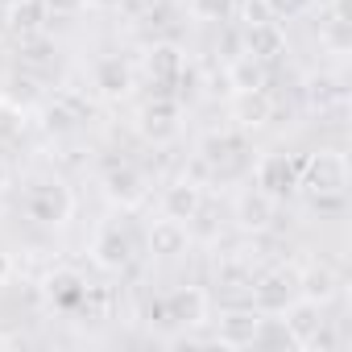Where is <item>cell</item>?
Returning a JSON list of instances; mask_svg holds the SVG:
<instances>
[{
  "instance_id": "9",
  "label": "cell",
  "mask_w": 352,
  "mask_h": 352,
  "mask_svg": "<svg viewBox=\"0 0 352 352\" xmlns=\"http://www.w3.org/2000/svg\"><path fill=\"white\" fill-rule=\"evenodd\" d=\"M104 195L116 204V208H141L145 199H149V179L137 170V166H129V162H120V166H112L108 174H104Z\"/></svg>"
},
{
  "instance_id": "14",
  "label": "cell",
  "mask_w": 352,
  "mask_h": 352,
  "mask_svg": "<svg viewBox=\"0 0 352 352\" xmlns=\"http://www.w3.org/2000/svg\"><path fill=\"white\" fill-rule=\"evenodd\" d=\"M187 245H191V236H187V224H183V220L162 216V220L149 228V253H153V257H162V261L183 257V253H187Z\"/></svg>"
},
{
  "instance_id": "24",
  "label": "cell",
  "mask_w": 352,
  "mask_h": 352,
  "mask_svg": "<svg viewBox=\"0 0 352 352\" xmlns=\"http://www.w3.org/2000/svg\"><path fill=\"white\" fill-rule=\"evenodd\" d=\"M25 124H30L25 104H17V100H9V96H0V141H17V137L25 133Z\"/></svg>"
},
{
  "instance_id": "7",
  "label": "cell",
  "mask_w": 352,
  "mask_h": 352,
  "mask_svg": "<svg viewBox=\"0 0 352 352\" xmlns=\"http://www.w3.org/2000/svg\"><path fill=\"white\" fill-rule=\"evenodd\" d=\"M162 323H174V327H204L208 323V294L199 286H179V290H170L162 298Z\"/></svg>"
},
{
  "instance_id": "5",
  "label": "cell",
  "mask_w": 352,
  "mask_h": 352,
  "mask_svg": "<svg viewBox=\"0 0 352 352\" xmlns=\"http://www.w3.org/2000/svg\"><path fill=\"white\" fill-rule=\"evenodd\" d=\"M282 323H286V340L294 344V348H302V352H311V344H315V336L323 331V323H331V319H323V302H315V298H302V294H294L286 307H282Z\"/></svg>"
},
{
  "instance_id": "3",
  "label": "cell",
  "mask_w": 352,
  "mask_h": 352,
  "mask_svg": "<svg viewBox=\"0 0 352 352\" xmlns=\"http://www.w3.org/2000/svg\"><path fill=\"white\" fill-rule=\"evenodd\" d=\"M179 129H183V104L174 100V96H153V100L141 104V112H137V133H141L145 141L166 145V141L179 137Z\"/></svg>"
},
{
  "instance_id": "31",
  "label": "cell",
  "mask_w": 352,
  "mask_h": 352,
  "mask_svg": "<svg viewBox=\"0 0 352 352\" xmlns=\"http://www.w3.org/2000/svg\"><path fill=\"white\" fill-rule=\"evenodd\" d=\"M9 274H13V261H9V253H0V286L9 282Z\"/></svg>"
},
{
  "instance_id": "1",
  "label": "cell",
  "mask_w": 352,
  "mask_h": 352,
  "mask_svg": "<svg viewBox=\"0 0 352 352\" xmlns=\"http://www.w3.org/2000/svg\"><path fill=\"white\" fill-rule=\"evenodd\" d=\"M298 187H307L315 195V204H327V199H340L348 191V157L340 149H319L302 162L298 170Z\"/></svg>"
},
{
  "instance_id": "4",
  "label": "cell",
  "mask_w": 352,
  "mask_h": 352,
  "mask_svg": "<svg viewBox=\"0 0 352 352\" xmlns=\"http://www.w3.org/2000/svg\"><path fill=\"white\" fill-rule=\"evenodd\" d=\"M261 336H265V311H257V307H232L216 319L220 348H253Z\"/></svg>"
},
{
  "instance_id": "25",
  "label": "cell",
  "mask_w": 352,
  "mask_h": 352,
  "mask_svg": "<svg viewBox=\"0 0 352 352\" xmlns=\"http://www.w3.org/2000/svg\"><path fill=\"white\" fill-rule=\"evenodd\" d=\"M42 124H46L50 133H71V129L79 124V112L71 108V100H58V104H46Z\"/></svg>"
},
{
  "instance_id": "18",
  "label": "cell",
  "mask_w": 352,
  "mask_h": 352,
  "mask_svg": "<svg viewBox=\"0 0 352 352\" xmlns=\"http://www.w3.org/2000/svg\"><path fill=\"white\" fill-rule=\"evenodd\" d=\"M245 54L274 63L278 54H286V34L278 30V21H253L245 25Z\"/></svg>"
},
{
  "instance_id": "17",
  "label": "cell",
  "mask_w": 352,
  "mask_h": 352,
  "mask_svg": "<svg viewBox=\"0 0 352 352\" xmlns=\"http://www.w3.org/2000/svg\"><path fill=\"white\" fill-rule=\"evenodd\" d=\"M298 294H302V298H315V302L327 307V302L340 294V274H336L327 261H311V265L298 270Z\"/></svg>"
},
{
  "instance_id": "28",
  "label": "cell",
  "mask_w": 352,
  "mask_h": 352,
  "mask_svg": "<svg viewBox=\"0 0 352 352\" xmlns=\"http://www.w3.org/2000/svg\"><path fill=\"white\" fill-rule=\"evenodd\" d=\"M323 42H327L336 54H344V50H348V21H344V17H331V25L323 30Z\"/></svg>"
},
{
  "instance_id": "20",
  "label": "cell",
  "mask_w": 352,
  "mask_h": 352,
  "mask_svg": "<svg viewBox=\"0 0 352 352\" xmlns=\"http://www.w3.org/2000/svg\"><path fill=\"white\" fill-rule=\"evenodd\" d=\"M46 21V5L42 0H13V5L5 9V30L13 38H34Z\"/></svg>"
},
{
  "instance_id": "32",
  "label": "cell",
  "mask_w": 352,
  "mask_h": 352,
  "mask_svg": "<svg viewBox=\"0 0 352 352\" xmlns=\"http://www.w3.org/2000/svg\"><path fill=\"white\" fill-rule=\"evenodd\" d=\"M9 179H13V174H9V166H5V162H0V195H5V191H9Z\"/></svg>"
},
{
  "instance_id": "15",
  "label": "cell",
  "mask_w": 352,
  "mask_h": 352,
  "mask_svg": "<svg viewBox=\"0 0 352 352\" xmlns=\"http://www.w3.org/2000/svg\"><path fill=\"white\" fill-rule=\"evenodd\" d=\"M145 71H149V79H157V83L183 79V71H187L183 46H174V42H153V46L145 50Z\"/></svg>"
},
{
  "instance_id": "16",
  "label": "cell",
  "mask_w": 352,
  "mask_h": 352,
  "mask_svg": "<svg viewBox=\"0 0 352 352\" xmlns=\"http://www.w3.org/2000/svg\"><path fill=\"white\" fill-rule=\"evenodd\" d=\"M274 195H265L261 187H249L241 199H236V224L245 228V232H265L270 224H274Z\"/></svg>"
},
{
  "instance_id": "19",
  "label": "cell",
  "mask_w": 352,
  "mask_h": 352,
  "mask_svg": "<svg viewBox=\"0 0 352 352\" xmlns=\"http://www.w3.org/2000/svg\"><path fill=\"white\" fill-rule=\"evenodd\" d=\"M274 116V100L265 91H236L232 96V120L241 129H261Z\"/></svg>"
},
{
  "instance_id": "27",
  "label": "cell",
  "mask_w": 352,
  "mask_h": 352,
  "mask_svg": "<svg viewBox=\"0 0 352 352\" xmlns=\"http://www.w3.org/2000/svg\"><path fill=\"white\" fill-rule=\"evenodd\" d=\"M191 13L204 21H224L232 13V0H191Z\"/></svg>"
},
{
  "instance_id": "29",
  "label": "cell",
  "mask_w": 352,
  "mask_h": 352,
  "mask_svg": "<svg viewBox=\"0 0 352 352\" xmlns=\"http://www.w3.org/2000/svg\"><path fill=\"white\" fill-rule=\"evenodd\" d=\"M46 5V13H54V17H79L91 0H42Z\"/></svg>"
},
{
  "instance_id": "10",
  "label": "cell",
  "mask_w": 352,
  "mask_h": 352,
  "mask_svg": "<svg viewBox=\"0 0 352 352\" xmlns=\"http://www.w3.org/2000/svg\"><path fill=\"white\" fill-rule=\"evenodd\" d=\"M42 294H46V302H50L54 311H79L83 298H87V278H83L79 270H71V265L50 270L46 282H42Z\"/></svg>"
},
{
  "instance_id": "6",
  "label": "cell",
  "mask_w": 352,
  "mask_h": 352,
  "mask_svg": "<svg viewBox=\"0 0 352 352\" xmlns=\"http://www.w3.org/2000/svg\"><path fill=\"white\" fill-rule=\"evenodd\" d=\"M91 261H96L104 274H120V270H129V265H133V236H129L116 220L100 224L96 236H91Z\"/></svg>"
},
{
  "instance_id": "12",
  "label": "cell",
  "mask_w": 352,
  "mask_h": 352,
  "mask_svg": "<svg viewBox=\"0 0 352 352\" xmlns=\"http://www.w3.org/2000/svg\"><path fill=\"white\" fill-rule=\"evenodd\" d=\"M91 83H96L100 100H124V96L133 91V67H129L120 54H108V58L96 63Z\"/></svg>"
},
{
  "instance_id": "30",
  "label": "cell",
  "mask_w": 352,
  "mask_h": 352,
  "mask_svg": "<svg viewBox=\"0 0 352 352\" xmlns=\"http://www.w3.org/2000/svg\"><path fill=\"white\" fill-rule=\"evenodd\" d=\"M253 21H270L265 0H249V5H245V25H253Z\"/></svg>"
},
{
  "instance_id": "11",
  "label": "cell",
  "mask_w": 352,
  "mask_h": 352,
  "mask_svg": "<svg viewBox=\"0 0 352 352\" xmlns=\"http://www.w3.org/2000/svg\"><path fill=\"white\" fill-rule=\"evenodd\" d=\"M249 290H253V307L257 311H278L282 315V307L298 294V270H270Z\"/></svg>"
},
{
  "instance_id": "2",
  "label": "cell",
  "mask_w": 352,
  "mask_h": 352,
  "mask_svg": "<svg viewBox=\"0 0 352 352\" xmlns=\"http://www.w3.org/2000/svg\"><path fill=\"white\" fill-rule=\"evenodd\" d=\"M25 216L42 228H63L75 216V195L63 179H42L25 191Z\"/></svg>"
},
{
  "instance_id": "13",
  "label": "cell",
  "mask_w": 352,
  "mask_h": 352,
  "mask_svg": "<svg viewBox=\"0 0 352 352\" xmlns=\"http://www.w3.org/2000/svg\"><path fill=\"white\" fill-rule=\"evenodd\" d=\"M204 212V187L195 179H179L162 191V216L170 220H195Z\"/></svg>"
},
{
  "instance_id": "26",
  "label": "cell",
  "mask_w": 352,
  "mask_h": 352,
  "mask_svg": "<svg viewBox=\"0 0 352 352\" xmlns=\"http://www.w3.org/2000/svg\"><path fill=\"white\" fill-rule=\"evenodd\" d=\"M311 9V0H265V13L270 21H294Z\"/></svg>"
},
{
  "instance_id": "22",
  "label": "cell",
  "mask_w": 352,
  "mask_h": 352,
  "mask_svg": "<svg viewBox=\"0 0 352 352\" xmlns=\"http://www.w3.org/2000/svg\"><path fill=\"white\" fill-rule=\"evenodd\" d=\"M307 100H311L315 112H327L331 104H344V87H340L336 75H315V79L307 83Z\"/></svg>"
},
{
  "instance_id": "23",
  "label": "cell",
  "mask_w": 352,
  "mask_h": 352,
  "mask_svg": "<svg viewBox=\"0 0 352 352\" xmlns=\"http://www.w3.org/2000/svg\"><path fill=\"white\" fill-rule=\"evenodd\" d=\"M241 149H245V141H241L236 133H212V137L204 141V162L220 170V166H224V162H232Z\"/></svg>"
},
{
  "instance_id": "21",
  "label": "cell",
  "mask_w": 352,
  "mask_h": 352,
  "mask_svg": "<svg viewBox=\"0 0 352 352\" xmlns=\"http://www.w3.org/2000/svg\"><path fill=\"white\" fill-rule=\"evenodd\" d=\"M228 83H232V91H265L270 71H265V63H261V58L241 54V58H232V63H228Z\"/></svg>"
},
{
  "instance_id": "8",
  "label": "cell",
  "mask_w": 352,
  "mask_h": 352,
  "mask_svg": "<svg viewBox=\"0 0 352 352\" xmlns=\"http://www.w3.org/2000/svg\"><path fill=\"white\" fill-rule=\"evenodd\" d=\"M298 170H302V162H290L286 153H265L257 162V170H253V179H257V187L265 195L286 199V195L298 191Z\"/></svg>"
}]
</instances>
